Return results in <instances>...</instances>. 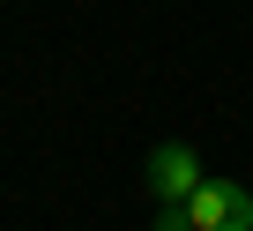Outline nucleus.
Masks as SVG:
<instances>
[{
    "mask_svg": "<svg viewBox=\"0 0 253 231\" xmlns=\"http://www.w3.org/2000/svg\"><path fill=\"white\" fill-rule=\"evenodd\" d=\"M186 231H253V194L238 179H201V194L186 201Z\"/></svg>",
    "mask_w": 253,
    "mask_h": 231,
    "instance_id": "f257e3e1",
    "label": "nucleus"
},
{
    "mask_svg": "<svg viewBox=\"0 0 253 231\" xmlns=\"http://www.w3.org/2000/svg\"><path fill=\"white\" fill-rule=\"evenodd\" d=\"M201 179H209V172H201V157H194L186 142H157V149H149V194H157L164 209L194 201V194H201Z\"/></svg>",
    "mask_w": 253,
    "mask_h": 231,
    "instance_id": "f03ea898",
    "label": "nucleus"
},
{
    "mask_svg": "<svg viewBox=\"0 0 253 231\" xmlns=\"http://www.w3.org/2000/svg\"><path fill=\"white\" fill-rule=\"evenodd\" d=\"M157 231H186V201H179V209H164V216H157Z\"/></svg>",
    "mask_w": 253,
    "mask_h": 231,
    "instance_id": "7ed1b4c3",
    "label": "nucleus"
}]
</instances>
